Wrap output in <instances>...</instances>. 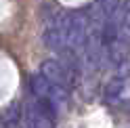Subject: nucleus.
Masks as SVG:
<instances>
[{
  "instance_id": "3",
  "label": "nucleus",
  "mask_w": 130,
  "mask_h": 128,
  "mask_svg": "<svg viewBox=\"0 0 130 128\" xmlns=\"http://www.w3.org/2000/svg\"><path fill=\"white\" fill-rule=\"evenodd\" d=\"M38 71L65 94H71L78 86V69L74 59H48L40 65Z\"/></svg>"
},
{
  "instance_id": "2",
  "label": "nucleus",
  "mask_w": 130,
  "mask_h": 128,
  "mask_svg": "<svg viewBox=\"0 0 130 128\" xmlns=\"http://www.w3.org/2000/svg\"><path fill=\"white\" fill-rule=\"evenodd\" d=\"M19 120H23V128H55L57 107L44 97H38L27 90V99Z\"/></svg>"
},
{
  "instance_id": "4",
  "label": "nucleus",
  "mask_w": 130,
  "mask_h": 128,
  "mask_svg": "<svg viewBox=\"0 0 130 128\" xmlns=\"http://www.w3.org/2000/svg\"><path fill=\"white\" fill-rule=\"evenodd\" d=\"M27 90H29V92H34V94H38V97H44L46 101H51L57 109H59L63 103H67V99H69V94H65L63 90L57 88L55 84H51L42 74H40V71H36V74H31V76H29Z\"/></svg>"
},
{
  "instance_id": "1",
  "label": "nucleus",
  "mask_w": 130,
  "mask_h": 128,
  "mask_svg": "<svg viewBox=\"0 0 130 128\" xmlns=\"http://www.w3.org/2000/svg\"><path fill=\"white\" fill-rule=\"evenodd\" d=\"M44 42L63 59H76L90 42L86 17L80 13H59L46 21Z\"/></svg>"
}]
</instances>
